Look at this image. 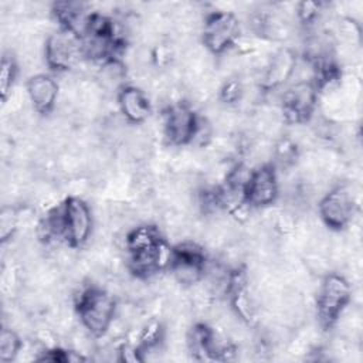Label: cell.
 Wrapping results in <instances>:
<instances>
[{
  "label": "cell",
  "mask_w": 363,
  "mask_h": 363,
  "mask_svg": "<svg viewBox=\"0 0 363 363\" xmlns=\"http://www.w3.org/2000/svg\"><path fill=\"white\" fill-rule=\"evenodd\" d=\"M82 326L94 336H104L116 315V301L108 289L96 285L84 288L75 299Z\"/></svg>",
  "instance_id": "cell-1"
},
{
  "label": "cell",
  "mask_w": 363,
  "mask_h": 363,
  "mask_svg": "<svg viewBox=\"0 0 363 363\" xmlns=\"http://www.w3.org/2000/svg\"><path fill=\"white\" fill-rule=\"evenodd\" d=\"M240 37V23L233 11L216 10L204 17L203 45L211 54H223L235 45Z\"/></svg>",
  "instance_id": "cell-2"
},
{
  "label": "cell",
  "mask_w": 363,
  "mask_h": 363,
  "mask_svg": "<svg viewBox=\"0 0 363 363\" xmlns=\"http://www.w3.org/2000/svg\"><path fill=\"white\" fill-rule=\"evenodd\" d=\"M350 301L349 282L337 275L329 274L325 277L318 294V316L325 328H330L342 316L343 309Z\"/></svg>",
  "instance_id": "cell-3"
},
{
  "label": "cell",
  "mask_w": 363,
  "mask_h": 363,
  "mask_svg": "<svg viewBox=\"0 0 363 363\" xmlns=\"http://www.w3.org/2000/svg\"><path fill=\"white\" fill-rule=\"evenodd\" d=\"M354 211L356 197L349 184L333 187L319 201L320 218L332 230L347 227L352 223Z\"/></svg>",
  "instance_id": "cell-4"
},
{
  "label": "cell",
  "mask_w": 363,
  "mask_h": 363,
  "mask_svg": "<svg viewBox=\"0 0 363 363\" xmlns=\"http://www.w3.org/2000/svg\"><path fill=\"white\" fill-rule=\"evenodd\" d=\"M206 262L204 250L197 242L183 241L172 250L170 268L173 278L182 285L191 286L201 281Z\"/></svg>",
  "instance_id": "cell-5"
},
{
  "label": "cell",
  "mask_w": 363,
  "mask_h": 363,
  "mask_svg": "<svg viewBox=\"0 0 363 363\" xmlns=\"http://www.w3.org/2000/svg\"><path fill=\"white\" fill-rule=\"evenodd\" d=\"M82 54V44L78 37L68 31L52 33L47 37L44 55L47 65L54 71H68L74 68Z\"/></svg>",
  "instance_id": "cell-6"
},
{
  "label": "cell",
  "mask_w": 363,
  "mask_h": 363,
  "mask_svg": "<svg viewBox=\"0 0 363 363\" xmlns=\"http://www.w3.org/2000/svg\"><path fill=\"white\" fill-rule=\"evenodd\" d=\"M199 125V118L193 109L183 104H172L163 115V133L173 146H183L193 142Z\"/></svg>",
  "instance_id": "cell-7"
},
{
  "label": "cell",
  "mask_w": 363,
  "mask_h": 363,
  "mask_svg": "<svg viewBox=\"0 0 363 363\" xmlns=\"http://www.w3.org/2000/svg\"><path fill=\"white\" fill-rule=\"evenodd\" d=\"M65 242L77 248L85 244L92 231V213L88 204L75 196L62 201Z\"/></svg>",
  "instance_id": "cell-8"
},
{
  "label": "cell",
  "mask_w": 363,
  "mask_h": 363,
  "mask_svg": "<svg viewBox=\"0 0 363 363\" xmlns=\"http://www.w3.org/2000/svg\"><path fill=\"white\" fill-rule=\"evenodd\" d=\"M316 99H318V91L313 82L311 81L295 82L284 94V99H282L284 118L294 125L306 122L315 111Z\"/></svg>",
  "instance_id": "cell-9"
},
{
  "label": "cell",
  "mask_w": 363,
  "mask_h": 363,
  "mask_svg": "<svg viewBox=\"0 0 363 363\" xmlns=\"http://www.w3.org/2000/svg\"><path fill=\"white\" fill-rule=\"evenodd\" d=\"M278 177L272 164H261L251 172L244 189V200L250 207H267L278 196Z\"/></svg>",
  "instance_id": "cell-10"
},
{
  "label": "cell",
  "mask_w": 363,
  "mask_h": 363,
  "mask_svg": "<svg viewBox=\"0 0 363 363\" xmlns=\"http://www.w3.org/2000/svg\"><path fill=\"white\" fill-rule=\"evenodd\" d=\"M26 91L34 111L48 113L57 104L60 88L52 77L45 74H34L28 78Z\"/></svg>",
  "instance_id": "cell-11"
},
{
  "label": "cell",
  "mask_w": 363,
  "mask_h": 363,
  "mask_svg": "<svg viewBox=\"0 0 363 363\" xmlns=\"http://www.w3.org/2000/svg\"><path fill=\"white\" fill-rule=\"evenodd\" d=\"M296 57L291 48H281L268 58L262 71L261 85L267 89H274L286 82L295 72Z\"/></svg>",
  "instance_id": "cell-12"
},
{
  "label": "cell",
  "mask_w": 363,
  "mask_h": 363,
  "mask_svg": "<svg viewBox=\"0 0 363 363\" xmlns=\"http://www.w3.org/2000/svg\"><path fill=\"white\" fill-rule=\"evenodd\" d=\"M118 105L123 119L133 125H142L150 115V101L138 86H123L118 94Z\"/></svg>",
  "instance_id": "cell-13"
},
{
  "label": "cell",
  "mask_w": 363,
  "mask_h": 363,
  "mask_svg": "<svg viewBox=\"0 0 363 363\" xmlns=\"http://www.w3.org/2000/svg\"><path fill=\"white\" fill-rule=\"evenodd\" d=\"M23 343L18 333L11 328H3L0 333V360L11 362L18 356Z\"/></svg>",
  "instance_id": "cell-14"
},
{
  "label": "cell",
  "mask_w": 363,
  "mask_h": 363,
  "mask_svg": "<svg viewBox=\"0 0 363 363\" xmlns=\"http://www.w3.org/2000/svg\"><path fill=\"white\" fill-rule=\"evenodd\" d=\"M18 74V65L13 57L4 55L1 58V69H0V92L1 101H7L11 91L14 89V82Z\"/></svg>",
  "instance_id": "cell-15"
},
{
  "label": "cell",
  "mask_w": 363,
  "mask_h": 363,
  "mask_svg": "<svg viewBox=\"0 0 363 363\" xmlns=\"http://www.w3.org/2000/svg\"><path fill=\"white\" fill-rule=\"evenodd\" d=\"M18 231V208L14 206H4L0 213V238L6 244Z\"/></svg>",
  "instance_id": "cell-16"
},
{
  "label": "cell",
  "mask_w": 363,
  "mask_h": 363,
  "mask_svg": "<svg viewBox=\"0 0 363 363\" xmlns=\"http://www.w3.org/2000/svg\"><path fill=\"white\" fill-rule=\"evenodd\" d=\"M244 94V84L238 78H228L220 88V98L225 105L240 104Z\"/></svg>",
  "instance_id": "cell-17"
}]
</instances>
